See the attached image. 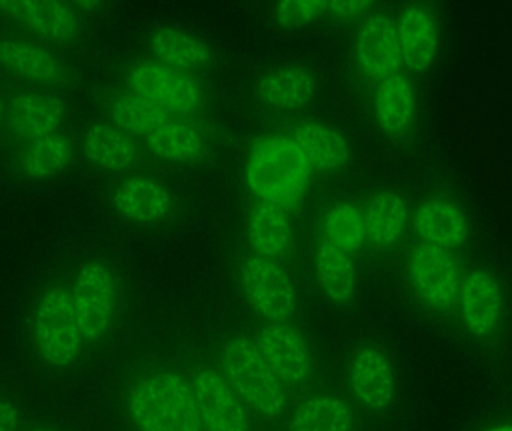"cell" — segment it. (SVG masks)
Instances as JSON below:
<instances>
[{
  "label": "cell",
  "mask_w": 512,
  "mask_h": 431,
  "mask_svg": "<svg viewBox=\"0 0 512 431\" xmlns=\"http://www.w3.org/2000/svg\"><path fill=\"white\" fill-rule=\"evenodd\" d=\"M126 405L138 431H204L191 382L179 373L141 379L129 391Z\"/></svg>",
  "instance_id": "6da1fadb"
},
{
  "label": "cell",
  "mask_w": 512,
  "mask_h": 431,
  "mask_svg": "<svg viewBox=\"0 0 512 431\" xmlns=\"http://www.w3.org/2000/svg\"><path fill=\"white\" fill-rule=\"evenodd\" d=\"M310 167L292 138L268 137L256 143L246 162V182L261 201L283 209L295 206L309 182Z\"/></svg>",
  "instance_id": "7a4b0ae2"
},
{
  "label": "cell",
  "mask_w": 512,
  "mask_h": 431,
  "mask_svg": "<svg viewBox=\"0 0 512 431\" xmlns=\"http://www.w3.org/2000/svg\"><path fill=\"white\" fill-rule=\"evenodd\" d=\"M222 372L231 390L246 408L265 420H276L286 405L283 384L271 372L255 342L237 337L225 345Z\"/></svg>",
  "instance_id": "3957f363"
},
{
  "label": "cell",
  "mask_w": 512,
  "mask_h": 431,
  "mask_svg": "<svg viewBox=\"0 0 512 431\" xmlns=\"http://www.w3.org/2000/svg\"><path fill=\"white\" fill-rule=\"evenodd\" d=\"M33 334L39 355L51 366L68 367L77 360L84 339L71 292L62 288L45 292L36 309Z\"/></svg>",
  "instance_id": "277c9868"
},
{
  "label": "cell",
  "mask_w": 512,
  "mask_h": 431,
  "mask_svg": "<svg viewBox=\"0 0 512 431\" xmlns=\"http://www.w3.org/2000/svg\"><path fill=\"white\" fill-rule=\"evenodd\" d=\"M240 285L252 312L270 324L288 321L297 309L294 285L273 259L258 255L246 258Z\"/></svg>",
  "instance_id": "5b68a950"
},
{
  "label": "cell",
  "mask_w": 512,
  "mask_h": 431,
  "mask_svg": "<svg viewBox=\"0 0 512 431\" xmlns=\"http://www.w3.org/2000/svg\"><path fill=\"white\" fill-rule=\"evenodd\" d=\"M408 279L423 303L445 310L459 297L463 277L456 258L448 250L421 243L409 255Z\"/></svg>",
  "instance_id": "8992f818"
},
{
  "label": "cell",
  "mask_w": 512,
  "mask_h": 431,
  "mask_svg": "<svg viewBox=\"0 0 512 431\" xmlns=\"http://www.w3.org/2000/svg\"><path fill=\"white\" fill-rule=\"evenodd\" d=\"M113 277L101 262H87L75 282L72 301L84 340L96 342L107 333L114 312Z\"/></svg>",
  "instance_id": "52a82bcc"
},
{
  "label": "cell",
  "mask_w": 512,
  "mask_h": 431,
  "mask_svg": "<svg viewBox=\"0 0 512 431\" xmlns=\"http://www.w3.org/2000/svg\"><path fill=\"white\" fill-rule=\"evenodd\" d=\"M256 348L282 384L301 385L312 373V355L303 334L294 325L276 322L256 334Z\"/></svg>",
  "instance_id": "ba28073f"
},
{
  "label": "cell",
  "mask_w": 512,
  "mask_h": 431,
  "mask_svg": "<svg viewBox=\"0 0 512 431\" xmlns=\"http://www.w3.org/2000/svg\"><path fill=\"white\" fill-rule=\"evenodd\" d=\"M129 83L137 95L164 111L194 113L201 105V90L192 78L161 63H141L132 69Z\"/></svg>",
  "instance_id": "9c48e42d"
},
{
  "label": "cell",
  "mask_w": 512,
  "mask_h": 431,
  "mask_svg": "<svg viewBox=\"0 0 512 431\" xmlns=\"http://www.w3.org/2000/svg\"><path fill=\"white\" fill-rule=\"evenodd\" d=\"M191 387L204 431H249L246 406L221 373L200 370Z\"/></svg>",
  "instance_id": "30bf717a"
},
{
  "label": "cell",
  "mask_w": 512,
  "mask_h": 431,
  "mask_svg": "<svg viewBox=\"0 0 512 431\" xmlns=\"http://www.w3.org/2000/svg\"><path fill=\"white\" fill-rule=\"evenodd\" d=\"M349 388L366 411L390 408L396 396V376L387 355L372 346L361 348L349 367Z\"/></svg>",
  "instance_id": "8fae6325"
},
{
  "label": "cell",
  "mask_w": 512,
  "mask_h": 431,
  "mask_svg": "<svg viewBox=\"0 0 512 431\" xmlns=\"http://www.w3.org/2000/svg\"><path fill=\"white\" fill-rule=\"evenodd\" d=\"M357 63L370 80L381 81L397 75L402 65L397 26L384 15L364 21L357 36Z\"/></svg>",
  "instance_id": "7c38bea8"
},
{
  "label": "cell",
  "mask_w": 512,
  "mask_h": 431,
  "mask_svg": "<svg viewBox=\"0 0 512 431\" xmlns=\"http://www.w3.org/2000/svg\"><path fill=\"white\" fill-rule=\"evenodd\" d=\"M457 300L463 325L472 336L486 337L495 330L504 309V295L489 271L472 270L466 274Z\"/></svg>",
  "instance_id": "4fadbf2b"
},
{
  "label": "cell",
  "mask_w": 512,
  "mask_h": 431,
  "mask_svg": "<svg viewBox=\"0 0 512 431\" xmlns=\"http://www.w3.org/2000/svg\"><path fill=\"white\" fill-rule=\"evenodd\" d=\"M0 14L48 41H69L78 32L77 14L62 2H0Z\"/></svg>",
  "instance_id": "5bb4252c"
},
{
  "label": "cell",
  "mask_w": 512,
  "mask_h": 431,
  "mask_svg": "<svg viewBox=\"0 0 512 431\" xmlns=\"http://www.w3.org/2000/svg\"><path fill=\"white\" fill-rule=\"evenodd\" d=\"M397 35L406 68L417 74L426 71L438 48V30L430 12L418 5L408 6L400 17Z\"/></svg>",
  "instance_id": "9a60e30c"
},
{
  "label": "cell",
  "mask_w": 512,
  "mask_h": 431,
  "mask_svg": "<svg viewBox=\"0 0 512 431\" xmlns=\"http://www.w3.org/2000/svg\"><path fill=\"white\" fill-rule=\"evenodd\" d=\"M65 117L62 99L47 95L17 96L9 105L8 125L23 140H39L54 134Z\"/></svg>",
  "instance_id": "2e32d148"
},
{
  "label": "cell",
  "mask_w": 512,
  "mask_h": 431,
  "mask_svg": "<svg viewBox=\"0 0 512 431\" xmlns=\"http://www.w3.org/2000/svg\"><path fill=\"white\" fill-rule=\"evenodd\" d=\"M414 228L423 243L454 249L468 238V220L456 204L444 200L424 203L414 215Z\"/></svg>",
  "instance_id": "e0dca14e"
},
{
  "label": "cell",
  "mask_w": 512,
  "mask_h": 431,
  "mask_svg": "<svg viewBox=\"0 0 512 431\" xmlns=\"http://www.w3.org/2000/svg\"><path fill=\"white\" fill-rule=\"evenodd\" d=\"M248 238L256 255L262 258H283L291 249L292 231L288 213L282 206L259 201L252 209Z\"/></svg>",
  "instance_id": "ac0fdd59"
},
{
  "label": "cell",
  "mask_w": 512,
  "mask_h": 431,
  "mask_svg": "<svg viewBox=\"0 0 512 431\" xmlns=\"http://www.w3.org/2000/svg\"><path fill=\"white\" fill-rule=\"evenodd\" d=\"M315 89V78L309 71L298 66H283L262 77L258 96L274 110H298L309 104Z\"/></svg>",
  "instance_id": "d6986e66"
},
{
  "label": "cell",
  "mask_w": 512,
  "mask_h": 431,
  "mask_svg": "<svg viewBox=\"0 0 512 431\" xmlns=\"http://www.w3.org/2000/svg\"><path fill=\"white\" fill-rule=\"evenodd\" d=\"M310 168L336 171L349 159L348 141L336 129L321 123L309 122L298 126L292 137Z\"/></svg>",
  "instance_id": "ffe728a7"
},
{
  "label": "cell",
  "mask_w": 512,
  "mask_h": 431,
  "mask_svg": "<svg viewBox=\"0 0 512 431\" xmlns=\"http://www.w3.org/2000/svg\"><path fill=\"white\" fill-rule=\"evenodd\" d=\"M114 207L126 219L135 222H155L167 215L170 194L155 180L132 177L116 189Z\"/></svg>",
  "instance_id": "44dd1931"
},
{
  "label": "cell",
  "mask_w": 512,
  "mask_h": 431,
  "mask_svg": "<svg viewBox=\"0 0 512 431\" xmlns=\"http://www.w3.org/2000/svg\"><path fill=\"white\" fill-rule=\"evenodd\" d=\"M313 264L324 294L340 306L351 303L357 288V274L349 253L322 241L316 247Z\"/></svg>",
  "instance_id": "7402d4cb"
},
{
  "label": "cell",
  "mask_w": 512,
  "mask_h": 431,
  "mask_svg": "<svg viewBox=\"0 0 512 431\" xmlns=\"http://www.w3.org/2000/svg\"><path fill=\"white\" fill-rule=\"evenodd\" d=\"M0 63L18 77L39 83L62 81L59 60L44 48L26 41H0Z\"/></svg>",
  "instance_id": "603a6c76"
},
{
  "label": "cell",
  "mask_w": 512,
  "mask_h": 431,
  "mask_svg": "<svg viewBox=\"0 0 512 431\" xmlns=\"http://www.w3.org/2000/svg\"><path fill=\"white\" fill-rule=\"evenodd\" d=\"M408 223V207L394 192L376 194L364 215L366 237L373 246L390 247L399 243Z\"/></svg>",
  "instance_id": "cb8c5ba5"
},
{
  "label": "cell",
  "mask_w": 512,
  "mask_h": 431,
  "mask_svg": "<svg viewBox=\"0 0 512 431\" xmlns=\"http://www.w3.org/2000/svg\"><path fill=\"white\" fill-rule=\"evenodd\" d=\"M414 92L403 75L381 81L375 92V116L387 134H403L414 119Z\"/></svg>",
  "instance_id": "d4e9b609"
},
{
  "label": "cell",
  "mask_w": 512,
  "mask_h": 431,
  "mask_svg": "<svg viewBox=\"0 0 512 431\" xmlns=\"http://www.w3.org/2000/svg\"><path fill=\"white\" fill-rule=\"evenodd\" d=\"M354 414L342 399L328 394L304 400L289 421L288 431H352Z\"/></svg>",
  "instance_id": "484cf974"
},
{
  "label": "cell",
  "mask_w": 512,
  "mask_h": 431,
  "mask_svg": "<svg viewBox=\"0 0 512 431\" xmlns=\"http://www.w3.org/2000/svg\"><path fill=\"white\" fill-rule=\"evenodd\" d=\"M84 153L96 167L126 170L137 159V147L128 134L110 125H96L84 137Z\"/></svg>",
  "instance_id": "4316f807"
},
{
  "label": "cell",
  "mask_w": 512,
  "mask_h": 431,
  "mask_svg": "<svg viewBox=\"0 0 512 431\" xmlns=\"http://www.w3.org/2000/svg\"><path fill=\"white\" fill-rule=\"evenodd\" d=\"M152 50L161 65L176 71L201 68L212 59L204 42L176 29L158 30L152 38Z\"/></svg>",
  "instance_id": "83f0119b"
},
{
  "label": "cell",
  "mask_w": 512,
  "mask_h": 431,
  "mask_svg": "<svg viewBox=\"0 0 512 431\" xmlns=\"http://www.w3.org/2000/svg\"><path fill=\"white\" fill-rule=\"evenodd\" d=\"M150 152L162 161L185 162L197 158L203 141L194 126L179 120H168L152 134L147 135Z\"/></svg>",
  "instance_id": "f1b7e54d"
},
{
  "label": "cell",
  "mask_w": 512,
  "mask_h": 431,
  "mask_svg": "<svg viewBox=\"0 0 512 431\" xmlns=\"http://www.w3.org/2000/svg\"><path fill=\"white\" fill-rule=\"evenodd\" d=\"M110 116L120 131L144 137L170 120L167 111L137 93L117 98L111 104Z\"/></svg>",
  "instance_id": "f546056e"
},
{
  "label": "cell",
  "mask_w": 512,
  "mask_h": 431,
  "mask_svg": "<svg viewBox=\"0 0 512 431\" xmlns=\"http://www.w3.org/2000/svg\"><path fill=\"white\" fill-rule=\"evenodd\" d=\"M72 159V146L63 135L50 134L32 141L21 159V170L32 179H45L60 173Z\"/></svg>",
  "instance_id": "4dcf8cb0"
},
{
  "label": "cell",
  "mask_w": 512,
  "mask_h": 431,
  "mask_svg": "<svg viewBox=\"0 0 512 431\" xmlns=\"http://www.w3.org/2000/svg\"><path fill=\"white\" fill-rule=\"evenodd\" d=\"M322 231L325 243L346 253L357 252L367 240L363 212L352 203L336 204L325 216Z\"/></svg>",
  "instance_id": "1f68e13d"
},
{
  "label": "cell",
  "mask_w": 512,
  "mask_h": 431,
  "mask_svg": "<svg viewBox=\"0 0 512 431\" xmlns=\"http://www.w3.org/2000/svg\"><path fill=\"white\" fill-rule=\"evenodd\" d=\"M328 2L316 0H285L277 3L276 18L280 26L301 27L327 11Z\"/></svg>",
  "instance_id": "d6a6232c"
},
{
  "label": "cell",
  "mask_w": 512,
  "mask_h": 431,
  "mask_svg": "<svg viewBox=\"0 0 512 431\" xmlns=\"http://www.w3.org/2000/svg\"><path fill=\"white\" fill-rule=\"evenodd\" d=\"M372 2H363V0H348V2H331L328 3L327 11L333 17L345 20V18L357 17L363 14L367 9L372 8Z\"/></svg>",
  "instance_id": "836d02e7"
},
{
  "label": "cell",
  "mask_w": 512,
  "mask_h": 431,
  "mask_svg": "<svg viewBox=\"0 0 512 431\" xmlns=\"http://www.w3.org/2000/svg\"><path fill=\"white\" fill-rule=\"evenodd\" d=\"M17 424V408L12 403L0 400V431H15Z\"/></svg>",
  "instance_id": "e575fe53"
},
{
  "label": "cell",
  "mask_w": 512,
  "mask_h": 431,
  "mask_svg": "<svg viewBox=\"0 0 512 431\" xmlns=\"http://www.w3.org/2000/svg\"><path fill=\"white\" fill-rule=\"evenodd\" d=\"M78 6H80V8H84V9H95V8H98V6H101L102 3H99V2H81V3H77Z\"/></svg>",
  "instance_id": "d590c367"
},
{
  "label": "cell",
  "mask_w": 512,
  "mask_h": 431,
  "mask_svg": "<svg viewBox=\"0 0 512 431\" xmlns=\"http://www.w3.org/2000/svg\"><path fill=\"white\" fill-rule=\"evenodd\" d=\"M486 431H512V424H501V426L492 427Z\"/></svg>",
  "instance_id": "8d00e7d4"
},
{
  "label": "cell",
  "mask_w": 512,
  "mask_h": 431,
  "mask_svg": "<svg viewBox=\"0 0 512 431\" xmlns=\"http://www.w3.org/2000/svg\"><path fill=\"white\" fill-rule=\"evenodd\" d=\"M27 431H59V430L48 429V427H39V429H32V430H27Z\"/></svg>",
  "instance_id": "74e56055"
},
{
  "label": "cell",
  "mask_w": 512,
  "mask_h": 431,
  "mask_svg": "<svg viewBox=\"0 0 512 431\" xmlns=\"http://www.w3.org/2000/svg\"><path fill=\"white\" fill-rule=\"evenodd\" d=\"M3 116V104L2 101H0V119H2Z\"/></svg>",
  "instance_id": "f35d334b"
}]
</instances>
